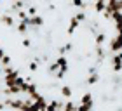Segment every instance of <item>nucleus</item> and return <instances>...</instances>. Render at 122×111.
<instances>
[{
	"mask_svg": "<svg viewBox=\"0 0 122 111\" xmlns=\"http://www.w3.org/2000/svg\"><path fill=\"white\" fill-rule=\"evenodd\" d=\"M110 47H112V51H120V49H122V35H119L117 38H115Z\"/></svg>",
	"mask_w": 122,
	"mask_h": 111,
	"instance_id": "f257e3e1",
	"label": "nucleus"
},
{
	"mask_svg": "<svg viewBox=\"0 0 122 111\" xmlns=\"http://www.w3.org/2000/svg\"><path fill=\"white\" fill-rule=\"evenodd\" d=\"M0 21H2L4 24H7V26H12V24H14L12 16H2V18H0Z\"/></svg>",
	"mask_w": 122,
	"mask_h": 111,
	"instance_id": "f03ea898",
	"label": "nucleus"
},
{
	"mask_svg": "<svg viewBox=\"0 0 122 111\" xmlns=\"http://www.w3.org/2000/svg\"><path fill=\"white\" fill-rule=\"evenodd\" d=\"M61 92H63V96H71V90L68 87H63V88H61Z\"/></svg>",
	"mask_w": 122,
	"mask_h": 111,
	"instance_id": "7ed1b4c3",
	"label": "nucleus"
},
{
	"mask_svg": "<svg viewBox=\"0 0 122 111\" xmlns=\"http://www.w3.org/2000/svg\"><path fill=\"white\" fill-rule=\"evenodd\" d=\"M4 106H5V104H2V102H0V111H2V109H4Z\"/></svg>",
	"mask_w": 122,
	"mask_h": 111,
	"instance_id": "20e7f679",
	"label": "nucleus"
}]
</instances>
